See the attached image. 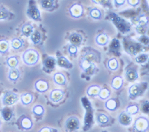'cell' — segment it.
Masks as SVG:
<instances>
[{
	"instance_id": "obj_1",
	"label": "cell",
	"mask_w": 149,
	"mask_h": 132,
	"mask_svg": "<svg viewBox=\"0 0 149 132\" xmlns=\"http://www.w3.org/2000/svg\"><path fill=\"white\" fill-rule=\"evenodd\" d=\"M100 61V54L94 50H87L82 55L80 60V67L85 74H94L96 70L95 63Z\"/></svg>"
},
{
	"instance_id": "obj_2",
	"label": "cell",
	"mask_w": 149,
	"mask_h": 132,
	"mask_svg": "<svg viewBox=\"0 0 149 132\" xmlns=\"http://www.w3.org/2000/svg\"><path fill=\"white\" fill-rule=\"evenodd\" d=\"M110 18L113 23L115 25L116 28L122 34L128 33L131 29V25L128 22L121 16L117 15L115 13H110Z\"/></svg>"
},
{
	"instance_id": "obj_3",
	"label": "cell",
	"mask_w": 149,
	"mask_h": 132,
	"mask_svg": "<svg viewBox=\"0 0 149 132\" xmlns=\"http://www.w3.org/2000/svg\"><path fill=\"white\" fill-rule=\"evenodd\" d=\"M40 54L34 49H28L22 55V60L28 65H34L39 61Z\"/></svg>"
},
{
	"instance_id": "obj_4",
	"label": "cell",
	"mask_w": 149,
	"mask_h": 132,
	"mask_svg": "<svg viewBox=\"0 0 149 132\" xmlns=\"http://www.w3.org/2000/svg\"><path fill=\"white\" fill-rule=\"evenodd\" d=\"M147 87V83H139L131 85L128 89L129 97L130 99H136L139 97Z\"/></svg>"
},
{
	"instance_id": "obj_5",
	"label": "cell",
	"mask_w": 149,
	"mask_h": 132,
	"mask_svg": "<svg viewBox=\"0 0 149 132\" xmlns=\"http://www.w3.org/2000/svg\"><path fill=\"white\" fill-rule=\"evenodd\" d=\"M124 47L126 52H127L129 54L136 55L137 53L140 51L141 47L139 43L135 42L133 39H124Z\"/></svg>"
},
{
	"instance_id": "obj_6",
	"label": "cell",
	"mask_w": 149,
	"mask_h": 132,
	"mask_svg": "<svg viewBox=\"0 0 149 132\" xmlns=\"http://www.w3.org/2000/svg\"><path fill=\"white\" fill-rule=\"evenodd\" d=\"M134 128L138 132H146L148 128V120L146 117H140L136 120Z\"/></svg>"
},
{
	"instance_id": "obj_7",
	"label": "cell",
	"mask_w": 149,
	"mask_h": 132,
	"mask_svg": "<svg viewBox=\"0 0 149 132\" xmlns=\"http://www.w3.org/2000/svg\"><path fill=\"white\" fill-rule=\"evenodd\" d=\"M19 100V96L14 92L8 91L5 93L2 98V102L5 105H12Z\"/></svg>"
},
{
	"instance_id": "obj_8",
	"label": "cell",
	"mask_w": 149,
	"mask_h": 132,
	"mask_svg": "<svg viewBox=\"0 0 149 132\" xmlns=\"http://www.w3.org/2000/svg\"><path fill=\"white\" fill-rule=\"evenodd\" d=\"M66 129L70 131L78 130L80 128V121L77 117H70L66 120L65 123Z\"/></svg>"
},
{
	"instance_id": "obj_9",
	"label": "cell",
	"mask_w": 149,
	"mask_h": 132,
	"mask_svg": "<svg viewBox=\"0 0 149 132\" xmlns=\"http://www.w3.org/2000/svg\"><path fill=\"white\" fill-rule=\"evenodd\" d=\"M69 11H70L71 16H72L73 18H76V19L80 18L81 16H82L84 14L83 6L81 4H74L69 9Z\"/></svg>"
},
{
	"instance_id": "obj_10",
	"label": "cell",
	"mask_w": 149,
	"mask_h": 132,
	"mask_svg": "<svg viewBox=\"0 0 149 132\" xmlns=\"http://www.w3.org/2000/svg\"><path fill=\"white\" fill-rule=\"evenodd\" d=\"M27 15L29 18H31L33 20L35 21H40L41 20V15L40 12L38 10L35 5H29V8L27 10Z\"/></svg>"
},
{
	"instance_id": "obj_11",
	"label": "cell",
	"mask_w": 149,
	"mask_h": 132,
	"mask_svg": "<svg viewBox=\"0 0 149 132\" xmlns=\"http://www.w3.org/2000/svg\"><path fill=\"white\" fill-rule=\"evenodd\" d=\"M64 96V91L60 89H54L50 92L49 94V99L52 102L58 103L63 98Z\"/></svg>"
},
{
	"instance_id": "obj_12",
	"label": "cell",
	"mask_w": 149,
	"mask_h": 132,
	"mask_svg": "<svg viewBox=\"0 0 149 132\" xmlns=\"http://www.w3.org/2000/svg\"><path fill=\"white\" fill-rule=\"evenodd\" d=\"M70 42L72 45H74L75 47H78L81 44L82 41H83V36L78 33H73L69 37Z\"/></svg>"
},
{
	"instance_id": "obj_13",
	"label": "cell",
	"mask_w": 149,
	"mask_h": 132,
	"mask_svg": "<svg viewBox=\"0 0 149 132\" xmlns=\"http://www.w3.org/2000/svg\"><path fill=\"white\" fill-rule=\"evenodd\" d=\"M132 117L128 115L125 111H122L119 116V122L124 126H128L131 123Z\"/></svg>"
},
{
	"instance_id": "obj_14",
	"label": "cell",
	"mask_w": 149,
	"mask_h": 132,
	"mask_svg": "<svg viewBox=\"0 0 149 132\" xmlns=\"http://www.w3.org/2000/svg\"><path fill=\"white\" fill-rule=\"evenodd\" d=\"M57 61L53 56H47L43 61V67L48 71H52L54 69Z\"/></svg>"
},
{
	"instance_id": "obj_15",
	"label": "cell",
	"mask_w": 149,
	"mask_h": 132,
	"mask_svg": "<svg viewBox=\"0 0 149 132\" xmlns=\"http://www.w3.org/2000/svg\"><path fill=\"white\" fill-rule=\"evenodd\" d=\"M35 89L37 90V91L41 92V93H43V92L47 91L48 89H49V83L48 82H46V80H37L35 82Z\"/></svg>"
},
{
	"instance_id": "obj_16",
	"label": "cell",
	"mask_w": 149,
	"mask_h": 132,
	"mask_svg": "<svg viewBox=\"0 0 149 132\" xmlns=\"http://www.w3.org/2000/svg\"><path fill=\"white\" fill-rule=\"evenodd\" d=\"M125 76L127 81L132 82L136 81L138 79V72L136 68H129L126 71Z\"/></svg>"
},
{
	"instance_id": "obj_17",
	"label": "cell",
	"mask_w": 149,
	"mask_h": 132,
	"mask_svg": "<svg viewBox=\"0 0 149 132\" xmlns=\"http://www.w3.org/2000/svg\"><path fill=\"white\" fill-rule=\"evenodd\" d=\"M56 61H57V63H58V65H59L60 67H61V68H66V69H70V68H72L73 67V65L68 60L67 58L64 57V56H59Z\"/></svg>"
},
{
	"instance_id": "obj_18",
	"label": "cell",
	"mask_w": 149,
	"mask_h": 132,
	"mask_svg": "<svg viewBox=\"0 0 149 132\" xmlns=\"http://www.w3.org/2000/svg\"><path fill=\"white\" fill-rule=\"evenodd\" d=\"M20 125L25 130H29L32 128L33 122L30 118L24 115L20 119Z\"/></svg>"
},
{
	"instance_id": "obj_19",
	"label": "cell",
	"mask_w": 149,
	"mask_h": 132,
	"mask_svg": "<svg viewBox=\"0 0 149 132\" xmlns=\"http://www.w3.org/2000/svg\"><path fill=\"white\" fill-rule=\"evenodd\" d=\"M1 113H2V118L5 120V121L7 122H9L10 121V120L13 117V115H14V112H13V110L8 107H5L1 111Z\"/></svg>"
},
{
	"instance_id": "obj_20",
	"label": "cell",
	"mask_w": 149,
	"mask_h": 132,
	"mask_svg": "<svg viewBox=\"0 0 149 132\" xmlns=\"http://www.w3.org/2000/svg\"><path fill=\"white\" fill-rule=\"evenodd\" d=\"M53 80L57 85H64L66 83V78L62 73H56L54 74Z\"/></svg>"
},
{
	"instance_id": "obj_21",
	"label": "cell",
	"mask_w": 149,
	"mask_h": 132,
	"mask_svg": "<svg viewBox=\"0 0 149 132\" xmlns=\"http://www.w3.org/2000/svg\"><path fill=\"white\" fill-rule=\"evenodd\" d=\"M101 88L98 85H90L87 90H86V94L88 95L89 97H95L96 96H98L99 91H100Z\"/></svg>"
},
{
	"instance_id": "obj_22",
	"label": "cell",
	"mask_w": 149,
	"mask_h": 132,
	"mask_svg": "<svg viewBox=\"0 0 149 132\" xmlns=\"http://www.w3.org/2000/svg\"><path fill=\"white\" fill-rule=\"evenodd\" d=\"M95 42L97 44L100 46H104L108 43L109 37L107 34H101L98 35L95 38Z\"/></svg>"
},
{
	"instance_id": "obj_23",
	"label": "cell",
	"mask_w": 149,
	"mask_h": 132,
	"mask_svg": "<svg viewBox=\"0 0 149 132\" xmlns=\"http://www.w3.org/2000/svg\"><path fill=\"white\" fill-rule=\"evenodd\" d=\"M123 85V79L121 76H116L112 80L111 86L114 90H119Z\"/></svg>"
},
{
	"instance_id": "obj_24",
	"label": "cell",
	"mask_w": 149,
	"mask_h": 132,
	"mask_svg": "<svg viewBox=\"0 0 149 132\" xmlns=\"http://www.w3.org/2000/svg\"><path fill=\"white\" fill-rule=\"evenodd\" d=\"M20 77V71L17 68H12L9 71L8 79L11 82H16Z\"/></svg>"
},
{
	"instance_id": "obj_25",
	"label": "cell",
	"mask_w": 149,
	"mask_h": 132,
	"mask_svg": "<svg viewBox=\"0 0 149 132\" xmlns=\"http://www.w3.org/2000/svg\"><path fill=\"white\" fill-rule=\"evenodd\" d=\"M105 108L109 111H115L118 108V103L115 99H109L104 104Z\"/></svg>"
},
{
	"instance_id": "obj_26",
	"label": "cell",
	"mask_w": 149,
	"mask_h": 132,
	"mask_svg": "<svg viewBox=\"0 0 149 132\" xmlns=\"http://www.w3.org/2000/svg\"><path fill=\"white\" fill-rule=\"evenodd\" d=\"M34 31V28L31 24H25L21 28V32L22 35L26 36L27 37L30 36Z\"/></svg>"
},
{
	"instance_id": "obj_27",
	"label": "cell",
	"mask_w": 149,
	"mask_h": 132,
	"mask_svg": "<svg viewBox=\"0 0 149 132\" xmlns=\"http://www.w3.org/2000/svg\"><path fill=\"white\" fill-rule=\"evenodd\" d=\"M21 102L24 105H28L33 101V95L31 93H24L20 97Z\"/></svg>"
},
{
	"instance_id": "obj_28",
	"label": "cell",
	"mask_w": 149,
	"mask_h": 132,
	"mask_svg": "<svg viewBox=\"0 0 149 132\" xmlns=\"http://www.w3.org/2000/svg\"><path fill=\"white\" fill-rule=\"evenodd\" d=\"M31 40L32 41V43L35 45H38L41 43L42 41V36L41 34L38 31H34L30 36Z\"/></svg>"
},
{
	"instance_id": "obj_29",
	"label": "cell",
	"mask_w": 149,
	"mask_h": 132,
	"mask_svg": "<svg viewBox=\"0 0 149 132\" xmlns=\"http://www.w3.org/2000/svg\"><path fill=\"white\" fill-rule=\"evenodd\" d=\"M6 63H7V65L8 66L9 68H10V69H12V68H17V67L19 65V60L17 56H13L8 58Z\"/></svg>"
},
{
	"instance_id": "obj_30",
	"label": "cell",
	"mask_w": 149,
	"mask_h": 132,
	"mask_svg": "<svg viewBox=\"0 0 149 132\" xmlns=\"http://www.w3.org/2000/svg\"><path fill=\"white\" fill-rule=\"evenodd\" d=\"M139 107L136 104H131V105H128L126 109L125 112L128 114V115H134L139 112Z\"/></svg>"
},
{
	"instance_id": "obj_31",
	"label": "cell",
	"mask_w": 149,
	"mask_h": 132,
	"mask_svg": "<svg viewBox=\"0 0 149 132\" xmlns=\"http://www.w3.org/2000/svg\"><path fill=\"white\" fill-rule=\"evenodd\" d=\"M107 68L110 70V71H116L119 68V63L117 61V59L115 58H112V59H109L107 62Z\"/></svg>"
},
{
	"instance_id": "obj_32",
	"label": "cell",
	"mask_w": 149,
	"mask_h": 132,
	"mask_svg": "<svg viewBox=\"0 0 149 132\" xmlns=\"http://www.w3.org/2000/svg\"><path fill=\"white\" fill-rule=\"evenodd\" d=\"M90 16L93 19H100L102 18V12L98 8H92L90 10Z\"/></svg>"
},
{
	"instance_id": "obj_33",
	"label": "cell",
	"mask_w": 149,
	"mask_h": 132,
	"mask_svg": "<svg viewBox=\"0 0 149 132\" xmlns=\"http://www.w3.org/2000/svg\"><path fill=\"white\" fill-rule=\"evenodd\" d=\"M11 46L14 50L20 49L23 46V42L22 39H19V38H14L11 40Z\"/></svg>"
},
{
	"instance_id": "obj_34",
	"label": "cell",
	"mask_w": 149,
	"mask_h": 132,
	"mask_svg": "<svg viewBox=\"0 0 149 132\" xmlns=\"http://www.w3.org/2000/svg\"><path fill=\"white\" fill-rule=\"evenodd\" d=\"M9 50V43L5 39L0 40V54H6Z\"/></svg>"
},
{
	"instance_id": "obj_35",
	"label": "cell",
	"mask_w": 149,
	"mask_h": 132,
	"mask_svg": "<svg viewBox=\"0 0 149 132\" xmlns=\"http://www.w3.org/2000/svg\"><path fill=\"white\" fill-rule=\"evenodd\" d=\"M137 23L138 26H140V27H146L148 23V18L146 15H144V14L139 16L137 17Z\"/></svg>"
},
{
	"instance_id": "obj_36",
	"label": "cell",
	"mask_w": 149,
	"mask_h": 132,
	"mask_svg": "<svg viewBox=\"0 0 149 132\" xmlns=\"http://www.w3.org/2000/svg\"><path fill=\"white\" fill-rule=\"evenodd\" d=\"M40 2L41 6L46 10H50L54 6V1L53 0H42Z\"/></svg>"
},
{
	"instance_id": "obj_37",
	"label": "cell",
	"mask_w": 149,
	"mask_h": 132,
	"mask_svg": "<svg viewBox=\"0 0 149 132\" xmlns=\"http://www.w3.org/2000/svg\"><path fill=\"white\" fill-rule=\"evenodd\" d=\"M98 96L99 98L103 100H107L109 98V97L110 96V91L107 88H101Z\"/></svg>"
},
{
	"instance_id": "obj_38",
	"label": "cell",
	"mask_w": 149,
	"mask_h": 132,
	"mask_svg": "<svg viewBox=\"0 0 149 132\" xmlns=\"http://www.w3.org/2000/svg\"><path fill=\"white\" fill-rule=\"evenodd\" d=\"M110 119L104 113H100L97 116V121L98 123L102 124V125H106L109 122Z\"/></svg>"
},
{
	"instance_id": "obj_39",
	"label": "cell",
	"mask_w": 149,
	"mask_h": 132,
	"mask_svg": "<svg viewBox=\"0 0 149 132\" xmlns=\"http://www.w3.org/2000/svg\"><path fill=\"white\" fill-rule=\"evenodd\" d=\"M32 112L37 116H42L44 113V108L41 105H36L33 107Z\"/></svg>"
},
{
	"instance_id": "obj_40",
	"label": "cell",
	"mask_w": 149,
	"mask_h": 132,
	"mask_svg": "<svg viewBox=\"0 0 149 132\" xmlns=\"http://www.w3.org/2000/svg\"><path fill=\"white\" fill-rule=\"evenodd\" d=\"M148 59V55L147 54H141L136 57V63L142 64V63H146Z\"/></svg>"
},
{
	"instance_id": "obj_41",
	"label": "cell",
	"mask_w": 149,
	"mask_h": 132,
	"mask_svg": "<svg viewBox=\"0 0 149 132\" xmlns=\"http://www.w3.org/2000/svg\"><path fill=\"white\" fill-rule=\"evenodd\" d=\"M9 16V12L5 8H0V20L8 19Z\"/></svg>"
},
{
	"instance_id": "obj_42",
	"label": "cell",
	"mask_w": 149,
	"mask_h": 132,
	"mask_svg": "<svg viewBox=\"0 0 149 132\" xmlns=\"http://www.w3.org/2000/svg\"><path fill=\"white\" fill-rule=\"evenodd\" d=\"M110 47L113 48V50H116V51H118V50L120 48V43H119V41L118 39H115L112 41V43L110 45Z\"/></svg>"
},
{
	"instance_id": "obj_43",
	"label": "cell",
	"mask_w": 149,
	"mask_h": 132,
	"mask_svg": "<svg viewBox=\"0 0 149 132\" xmlns=\"http://www.w3.org/2000/svg\"><path fill=\"white\" fill-rule=\"evenodd\" d=\"M68 51H69V53H70V54L71 55V56H76L77 54L78 48H77V47H75V46L70 45L69 46V47H68Z\"/></svg>"
},
{
	"instance_id": "obj_44",
	"label": "cell",
	"mask_w": 149,
	"mask_h": 132,
	"mask_svg": "<svg viewBox=\"0 0 149 132\" xmlns=\"http://www.w3.org/2000/svg\"><path fill=\"white\" fill-rule=\"evenodd\" d=\"M139 42L143 45H148L149 43V39L147 36L146 35H142L141 36L139 39Z\"/></svg>"
},
{
	"instance_id": "obj_45",
	"label": "cell",
	"mask_w": 149,
	"mask_h": 132,
	"mask_svg": "<svg viewBox=\"0 0 149 132\" xmlns=\"http://www.w3.org/2000/svg\"><path fill=\"white\" fill-rule=\"evenodd\" d=\"M142 111L145 113H148L149 111V104L148 101H145L142 102Z\"/></svg>"
},
{
	"instance_id": "obj_46",
	"label": "cell",
	"mask_w": 149,
	"mask_h": 132,
	"mask_svg": "<svg viewBox=\"0 0 149 132\" xmlns=\"http://www.w3.org/2000/svg\"><path fill=\"white\" fill-rule=\"evenodd\" d=\"M114 5L116 7H121L125 3V0H114Z\"/></svg>"
},
{
	"instance_id": "obj_47",
	"label": "cell",
	"mask_w": 149,
	"mask_h": 132,
	"mask_svg": "<svg viewBox=\"0 0 149 132\" xmlns=\"http://www.w3.org/2000/svg\"><path fill=\"white\" fill-rule=\"evenodd\" d=\"M127 3L130 5H131L132 7H136V5H139V0H127Z\"/></svg>"
},
{
	"instance_id": "obj_48",
	"label": "cell",
	"mask_w": 149,
	"mask_h": 132,
	"mask_svg": "<svg viewBox=\"0 0 149 132\" xmlns=\"http://www.w3.org/2000/svg\"><path fill=\"white\" fill-rule=\"evenodd\" d=\"M136 31L139 34H143L146 31V27H140V26H137L136 27Z\"/></svg>"
},
{
	"instance_id": "obj_49",
	"label": "cell",
	"mask_w": 149,
	"mask_h": 132,
	"mask_svg": "<svg viewBox=\"0 0 149 132\" xmlns=\"http://www.w3.org/2000/svg\"><path fill=\"white\" fill-rule=\"evenodd\" d=\"M54 131V129H51V128L44 127V128H42V129H41L38 132H53Z\"/></svg>"
},
{
	"instance_id": "obj_50",
	"label": "cell",
	"mask_w": 149,
	"mask_h": 132,
	"mask_svg": "<svg viewBox=\"0 0 149 132\" xmlns=\"http://www.w3.org/2000/svg\"><path fill=\"white\" fill-rule=\"evenodd\" d=\"M0 125H1V122H0Z\"/></svg>"
},
{
	"instance_id": "obj_51",
	"label": "cell",
	"mask_w": 149,
	"mask_h": 132,
	"mask_svg": "<svg viewBox=\"0 0 149 132\" xmlns=\"http://www.w3.org/2000/svg\"><path fill=\"white\" fill-rule=\"evenodd\" d=\"M104 132H107V131H104Z\"/></svg>"
}]
</instances>
